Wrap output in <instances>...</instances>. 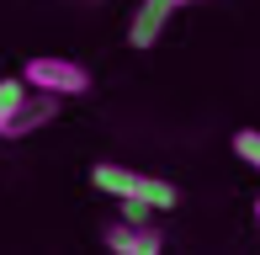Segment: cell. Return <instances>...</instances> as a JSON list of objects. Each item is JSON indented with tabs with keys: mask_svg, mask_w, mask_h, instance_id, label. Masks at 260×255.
Wrapping results in <instances>:
<instances>
[{
	"mask_svg": "<svg viewBox=\"0 0 260 255\" xmlns=\"http://www.w3.org/2000/svg\"><path fill=\"white\" fill-rule=\"evenodd\" d=\"M170 16H175V0H138L133 21H127V43H133V48H154Z\"/></svg>",
	"mask_w": 260,
	"mask_h": 255,
	"instance_id": "obj_5",
	"label": "cell"
},
{
	"mask_svg": "<svg viewBox=\"0 0 260 255\" xmlns=\"http://www.w3.org/2000/svg\"><path fill=\"white\" fill-rule=\"evenodd\" d=\"M53 117H58V96L53 90H27L21 107L0 122V138H27V133H38V128H48Z\"/></svg>",
	"mask_w": 260,
	"mask_h": 255,
	"instance_id": "obj_3",
	"label": "cell"
},
{
	"mask_svg": "<svg viewBox=\"0 0 260 255\" xmlns=\"http://www.w3.org/2000/svg\"><path fill=\"white\" fill-rule=\"evenodd\" d=\"M255 218H260V197H255Z\"/></svg>",
	"mask_w": 260,
	"mask_h": 255,
	"instance_id": "obj_9",
	"label": "cell"
},
{
	"mask_svg": "<svg viewBox=\"0 0 260 255\" xmlns=\"http://www.w3.org/2000/svg\"><path fill=\"white\" fill-rule=\"evenodd\" d=\"M27 90H32V85H27L21 75H6V80H0V122L21 107V96H27Z\"/></svg>",
	"mask_w": 260,
	"mask_h": 255,
	"instance_id": "obj_6",
	"label": "cell"
},
{
	"mask_svg": "<svg viewBox=\"0 0 260 255\" xmlns=\"http://www.w3.org/2000/svg\"><path fill=\"white\" fill-rule=\"evenodd\" d=\"M106 250H117V255H159L165 250V234L154 224H133V218H122V224H112L106 229Z\"/></svg>",
	"mask_w": 260,
	"mask_h": 255,
	"instance_id": "obj_4",
	"label": "cell"
},
{
	"mask_svg": "<svg viewBox=\"0 0 260 255\" xmlns=\"http://www.w3.org/2000/svg\"><path fill=\"white\" fill-rule=\"evenodd\" d=\"M21 80H27L32 90H53L58 101L69 96H90V69L75 64V59H27V69H21Z\"/></svg>",
	"mask_w": 260,
	"mask_h": 255,
	"instance_id": "obj_2",
	"label": "cell"
},
{
	"mask_svg": "<svg viewBox=\"0 0 260 255\" xmlns=\"http://www.w3.org/2000/svg\"><path fill=\"white\" fill-rule=\"evenodd\" d=\"M175 6H197V0H175Z\"/></svg>",
	"mask_w": 260,
	"mask_h": 255,
	"instance_id": "obj_8",
	"label": "cell"
},
{
	"mask_svg": "<svg viewBox=\"0 0 260 255\" xmlns=\"http://www.w3.org/2000/svg\"><path fill=\"white\" fill-rule=\"evenodd\" d=\"M90 186L112 192V197H138V202H149L154 213H165V207L181 202V192H175L165 176H138V170L112 165V160H96V165H90Z\"/></svg>",
	"mask_w": 260,
	"mask_h": 255,
	"instance_id": "obj_1",
	"label": "cell"
},
{
	"mask_svg": "<svg viewBox=\"0 0 260 255\" xmlns=\"http://www.w3.org/2000/svg\"><path fill=\"white\" fill-rule=\"evenodd\" d=\"M234 154L260 170V128H239V133H234Z\"/></svg>",
	"mask_w": 260,
	"mask_h": 255,
	"instance_id": "obj_7",
	"label": "cell"
}]
</instances>
